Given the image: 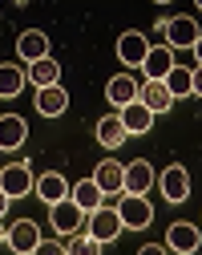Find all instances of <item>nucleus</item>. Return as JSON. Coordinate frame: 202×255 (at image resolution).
Returning <instances> with one entry per match:
<instances>
[{
	"instance_id": "f257e3e1",
	"label": "nucleus",
	"mask_w": 202,
	"mask_h": 255,
	"mask_svg": "<svg viewBox=\"0 0 202 255\" xmlns=\"http://www.w3.org/2000/svg\"><path fill=\"white\" fill-rule=\"evenodd\" d=\"M85 231L101 243V247H105V243H113L125 227H121V219H117V207H105V203H101L97 211H89V219H85Z\"/></svg>"
},
{
	"instance_id": "f03ea898",
	"label": "nucleus",
	"mask_w": 202,
	"mask_h": 255,
	"mask_svg": "<svg viewBox=\"0 0 202 255\" xmlns=\"http://www.w3.org/2000/svg\"><path fill=\"white\" fill-rule=\"evenodd\" d=\"M49 219H53V231L61 235V239H69V235H77V231H85V211L65 195L61 203H53L49 207Z\"/></svg>"
},
{
	"instance_id": "7ed1b4c3",
	"label": "nucleus",
	"mask_w": 202,
	"mask_h": 255,
	"mask_svg": "<svg viewBox=\"0 0 202 255\" xmlns=\"http://www.w3.org/2000/svg\"><path fill=\"white\" fill-rule=\"evenodd\" d=\"M117 219H121V227L142 231V227H150L154 207H150L146 195H125V190H121V199H117Z\"/></svg>"
},
{
	"instance_id": "20e7f679",
	"label": "nucleus",
	"mask_w": 202,
	"mask_h": 255,
	"mask_svg": "<svg viewBox=\"0 0 202 255\" xmlns=\"http://www.w3.org/2000/svg\"><path fill=\"white\" fill-rule=\"evenodd\" d=\"M198 41H202V28L194 16L166 20V49H198Z\"/></svg>"
},
{
	"instance_id": "39448f33",
	"label": "nucleus",
	"mask_w": 202,
	"mask_h": 255,
	"mask_svg": "<svg viewBox=\"0 0 202 255\" xmlns=\"http://www.w3.org/2000/svg\"><path fill=\"white\" fill-rule=\"evenodd\" d=\"M4 243H8V251H16V255H37V243H41V227L32 219H16L12 227L4 231Z\"/></svg>"
},
{
	"instance_id": "423d86ee",
	"label": "nucleus",
	"mask_w": 202,
	"mask_h": 255,
	"mask_svg": "<svg viewBox=\"0 0 202 255\" xmlns=\"http://www.w3.org/2000/svg\"><path fill=\"white\" fill-rule=\"evenodd\" d=\"M162 85H166V93L178 102V98H198V69H190V65H170V73L162 77Z\"/></svg>"
},
{
	"instance_id": "0eeeda50",
	"label": "nucleus",
	"mask_w": 202,
	"mask_h": 255,
	"mask_svg": "<svg viewBox=\"0 0 202 255\" xmlns=\"http://www.w3.org/2000/svg\"><path fill=\"white\" fill-rule=\"evenodd\" d=\"M0 190H4L8 199H24L32 195V170L24 162H8L4 170H0Z\"/></svg>"
},
{
	"instance_id": "6e6552de",
	"label": "nucleus",
	"mask_w": 202,
	"mask_h": 255,
	"mask_svg": "<svg viewBox=\"0 0 202 255\" xmlns=\"http://www.w3.org/2000/svg\"><path fill=\"white\" fill-rule=\"evenodd\" d=\"M202 247V231L194 227V223H174L170 231H166V251H178V255H194Z\"/></svg>"
},
{
	"instance_id": "1a4fd4ad",
	"label": "nucleus",
	"mask_w": 202,
	"mask_h": 255,
	"mask_svg": "<svg viewBox=\"0 0 202 255\" xmlns=\"http://www.w3.org/2000/svg\"><path fill=\"white\" fill-rule=\"evenodd\" d=\"M158 182V174H154V166L146 162V158H138V162H129L125 166V178H121V190L125 195H146V190Z\"/></svg>"
},
{
	"instance_id": "9d476101",
	"label": "nucleus",
	"mask_w": 202,
	"mask_h": 255,
	"mask_svg": "<svg viewBox=\"0 0 202 255\" xmlns=\"http://www.w3.org/2000/svg\"><path fill=\"white\" fill-rule=\"evenodd\" d=\"M158 182H162V195L170 203H186L190 199V174H186V166H166Z\"/></svg>"
},
{
	"instance_id": "9b49d317",
	"label": "nucleus",
	"mask_w": 202,
	"mask_h": 255,
	"mask_svg": "<svg viewBox=\"0 0 202 255\" xmlns=\"http://www.w3.org/2000/svg\"><path fill=\"white\" fill-rule=\"evenodd\" d=\"M138 102L158 118V114H170L174 110V98L166 93V85L162 81H146V85H138Z\"/></svg>"
},
{
	"instance_id": "f8f14e48",
	"label": "nucleus",
	"mask_w": 202,
	"mask_h": 255,
	"mask_svg": "<svg viewBox=\"0 0 202 255\" xmlns=\"http://www.w3.org/2000/svg\"><path fill=\"white\" fill-rule=\"evenodd\" d=\"M32 190H37V199H41V203H49V207H53V203H61L65 195H69V182H65V174H61V170H45L37 182H32Z\"/></svg>"
},
{
	"instance_id": "ddd939ff",
	"label": "nucleus",
	"mask_w": 202,
	"mask_h": 255,
	"mask_svg": "<svg viewBox=\"0 0 202 255\" xmlns=\"http://www.w3.org/2000/svg\"><path fill=\"white\" fill-rule=\"evenodd\" d=\"M146 53H150V41L142 37V33H133V28H129V33H121V41H117V57H121V65H142V61H146Z\"/></svg>"
},
{
	"instance_id": "4468645a",
	"label": "nucleus",
	"mask_w": 202,
	"mask_h": 255,
	"mask_svg": "<svg viewBox=\"0 0 202 255\" xmlns=\"http://www.w3.org/2000/svg\"><path fill=\"white\" fill-rule=\"evenodd\" d=\"M105 98L121 110V106H129V102H138V81L129 77V69L125 73H113L109 81H105Z\"/></svg>"
},
{
	"instance_id": "2eb2a0df",
	"label": "nucleus",
	"mask_w": 202,
	"mask_h": 255,
	"mask_svg": "<svg viewBox=\"0 0 202 255\" xmlns=\"http://www.w3.org/2000/svg\"><path fill=\"white\" fill-rule=\"evenodd\" d=\"M65 106H69L65 85H45V89H37V114H41V118H61Z\"/></svg>"
},
{
	"instance_id": "dca6fc26",
	"label": "nucleus",
	"mask_w": 202,
	"mask_h": 255,
	"mask_svg": "<svg viewBox=\"0 0 202 255\" xmlns=\"http://www.w3.org/2000/svg\"><path fill=\"white\" fill-rule=\"evenodd\" d=\"M174 65V49H166V45H150L146 61H142V69H146V81H162L166 73H170Z\"/></svg>"
},
{
	"instance_id": "f3484780",
	"label": "nucleus",
	"mask_w": 202,
	"mask_h": 255,
	"mask_svg": "<svg viewBox=\"0 0 202 255\" xmlns=\"http://www.w3.org/2000/svg\"><path fill=\"white\" fill-rule=\"evenodd\" d=\"M117 118H121V126H125V134H150V126H154V114H150L142 102L121 106V110H117Z\"/></svg>"
},
{
	"instance_id": "a211bd4d",
	"label": "nucleus",
	"mask_w": 202,
	"mask_h": 255,
	"mask_svg": "<svg viewBox=\"0 0 202 255\" xmlns=\"http://www.w3.org/2000/svg\"><path fill=\"white\" fill-rule=\"evenodd\" d=\"M24 77L32 81V89H45V85H61V65L53 57H41V61H32V65L24 69Z\"/></svg>"
},
{
	"instance_id": "6ab92c4d",
	"label": "nucleus",
	"mask_w": 202,
	"mask_h": 255,
	"mask_svg": "<svg viewBox=\"0 0 202 255\" xmlns=\"http://www.w3.org/2000/svg\"><path fill=\"white\" fill-rule=\"evenodd\" d=\"M16 53H20L24 65H32V61L49 57V37L37 33V28H28V33H20V41H16Z\"/></svg>"
},
{
	"instance_id": "aec40b11",
	"label": "nucleus",
	"mask_w": 202,
	"mask_h": 255,
	"mask_svg": "<svg viewBox=\"0 0 202 255\" xmlns=\"http://www.w3.org/2000/svg\"><path fill=\"white\" fill-rule=\"evenodd\" d=\"M69 199H73V203H77V207H81V211L89 215V211H97V207H101V199H105V190H101V186H97L93 178H81L77 186H69Z\"/></svg>"
},
{
	"instance_id": "412c9836",
	"label": "nucleus",
	"mask_w": 202,
	"mask_h": 255,
	"mask_svg": "<svg viewBox=\"0 0 202 255\" xmlns=\"http://www.w3.org/2000/svg\"><path fill=\"white\" fill-rule=\"evenodd\" d=\"M125 138H129V134H125V126H121V118H117V114H105V118L97 122V142L105 146V150H117Z\"/></svg>"
},
{
	"instance_id": "4be33fe9",
	"label": "nucleus",
	"mask_w": 202,
	"mask_h": 255,
	"mask_svg": "<svg viewBox=\"0 0 202 255\" xmlns=\"http://www.w3.org/2000/svg\"><path fill=\"white\" fill-rule=\"evenodd\" d=\"M24 118L20 114H4L0 118V150H16L20 142H24Z\"/></svg>"
},
{
	"instance_id": "5701e85b",
	"label": "nucleus",
	"mask_w": 202,
	"mask_h": 255,
	"mask_svg": "<svg viewBox=\"0 0 202 255\" xmlns=\"http://www.w3.org/2000/svg\"><path fill=\"white\" fill-rule=\"evenodd\" d=\"M121 178H125V166L121 162H101L97 174H93V182L105 190V195H121Z\"/></svg>"
},
{
	"instance_id": "b1692460",
	"label": "nucleus",
	"mask_w": 202,
	"mask_h": 255,
	"mask_svg": "<svg viewBox=\"0 0 202 255\" xmlns=\"http://www.w3.org/2000/svg\"><path fill=\"white\" fill-rule=\"evenodd\" d=\"M24 85H28L24 65H4V61H0V98H16Z\"/></svg>"
},
{
	"instance_id": "393cba45",
	"label": "nucleus",
	"mask_w": 202,
	"mask_h": 255,
	"mask_svg": "<svg viewBox=\"0 0 202 255\" xmlns=\"http://www.w3.org/2000/svg\"><path fill=\"white\" fill-rule=\"evenodd\" d=\"M8 203H12V199L4 195V190H0V219H4V211H8Z\"/></svg>"
},
{
	"instance_id": "a878e982",
	"label": "nucleus",
	"mask_w": 202,
	"mask_h": 255,
	"mask_svg": "<svg viewBox=\"0 0 202 255\" xmlns=\"http://www.w3.org/2000/svg\"><path fill=\"white\" fill-rule=\"evenodd\" d=\"M0 239H4V227H0Z\"/></svg>"
}]
</instances>
